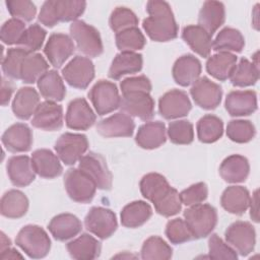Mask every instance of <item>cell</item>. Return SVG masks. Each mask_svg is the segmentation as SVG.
Listing matches in <instances>:
<instances>
[{"mask_svg": "<svg viewBox=\"0 0 260 260\" xmlns=\"http://www.w3.org/2000/svg\"><path fill=\"white\" fill-rule=\"evenodd\" d=\"M65 122L73 130H87L95 122V114L84 99H75L68 105Z\"/></svg>", "mask_w": 260, "mask_h": 260, "instance_id": "19", "label": "cell"}, {"mask_svg": "<svg viewBox=\"0 0 260 260\" xmlns=\"http://www.w3.org/2000/svg\"><path fill=\"white\" fill-rule=\"evenodd\" d=\"M191 108L188 94L180 89H172L166 92L158 102L159 114L168 120L187 116Z\"/></svg>", "mask_w": 260, "mask_h": 260, "instance_id": "16", "label": "cell"}, {"mask_svg": "<svg viewBox=\"0 0 260 260\" xmlns=\"http://www.w3.org/2000/svg\"><path fill=\"white\" fill-rule=\"evenodd\" d=\"M31 161L36 173L45 179H54L62 174L63 168L59 157L46 148L37 149L32 152Z\"/></svg>", "mask_w": 260, "mask_h": 260, "instance_id": "27", "label": "cell"}, {"mask_svg": "<svg viewBox=\"0 0 260 260\" xmlns=\"http://www.w3.org/2000/svg\"><path fill=\"white\" fill-rule=\"evenodd\" d=\"M64 186L68 196L78 203L90 202L98 188L94 181L80 169H69L66 172Z\"/></svg>", "mask_w": 260, "mask_h": 260, "instance_id": "6", "label": "cell"}, {"mask_svg": "<svg viewBox=\"0 0 260 260\" xmlns=\"http://www.w3.org/2000/svg\"><path fill=\"white\" fill-rule=\"evenodd\" d=\"M223 133L222 121L214 115H205L197 123L198 139L203 143L217 141Z\"/></svg>", "mask_w": 260, "mask_h": 260, "instance_id": "42", "label": "cell"}, {"mask_svg": "<svg viewBox=\"0 0 260 260\" xmlns=\"http://www.w3.org/2000/svg\"><path fill=\"white\" fill-rule=\"evenodd\" d=\"M13 85L9 80H6L5 77H2V84H1V105L6 106L13 92Z\"/></svg>", "mask_w": 260, "mask_h": 260, "instance_id": "56", "label": "cell"}, {"mask_svg": "<svg viewBox=\"0 0 260 260\" xmlns=\"http://www.w3.org/2000/svg\"><path fill=\"white\" fill-rule=\"evenodd\" d=\"M248 159L240 154H232L224 158L219 167L220 177L228 183H242L249 176Z\"/></svg>", "mask_w": 260, "mask_h": 260, "instance_id": "30", "label": "cell"}, {"mask_svg": "<svg viewBox=\"0 0 260 260\" xmlns=\"http://www.w3.org/2000/svg\"><path fill=\"white\" fill-rule=\"evenodd\" d=\"M225 19L224 5L218 1H206L203 3L199 16L198 23L211 37L221 26Z\"/></svg>", "mask_w": 260, "mask_h": 260, "instance_id": "28", "label": "cell"}, {"mask_svg": "<svg viewBox=\"0 0 260 260\" xmlns=\"http://www.w3.org/2000/svg\"><path fill=\"white\" fill-rule=\"evenodd\" d=\"M10 247V240L6 238L4 233H1V251Z\"/></svg>", "mask_w": 260, "mask_h": 260, "instance_id": "59", "label": "cell"}, {"mask_svg": "<svg viewBox=\"0 0 260 260\" xmlns=\"http://www.w3.org/2000/svg\"><path fill=\"white\" fill-rule=\"evenodd\" d=\"M250 193L242 186L228 187L220 198L221 206L230 213L241 215L249 208Z\"/></svg>", "mask_w": 260, "mask_h": 260, "instance_id": "32", "label": "cell"}, {"mask_svg": "<svg viewBox=\"0 0 260 260\" xmlns=\"http://www.w3.org/2000/svg\"><path fill=\"white\" fill-rule=\"evenodd\" d=\"M38 88L47 101L60 102L65 98L66 88L61 76L56 70L47 71L38 81Z\"/></svg>", "mask_w": 260, "mask_h": 260, "instance_id": "37", "label": "cell"}, {"mask_svg": "<svg viewBox=\"0 0 260 260\" xmlns=\"http://www.w3.org/2000/svg\"><path fill=\"white\" fill-rule=\"evenodd\" d=\"M209 257L212 259H237L236 251L224 243L216 234L210 236L208 240Z\"/></svg>", "mask_w": 260, "mask_h": 260, "instance_id": "53", "label": "cell"}, {"mask_svg": "<svg viewBox=\"0 0 260 260\" xmlns=\"http://www.w3.org/2000/svg\"><path fill=\"white\" fill-rule=\"evenodd\" d=\"M74 51L75 46L72 39L68 35L61 32L52 34L44 48L45 55L55 68H60Z\"/></svg>", "mask_w": 260, "mask_h": 260, "instance_id": "17", "label": "cell"}, {"mask_svg": "<svg viewBox=\"0 0 260 260\" xmlns=\"http://www.w3.org/2000/svg\"><path fill=\"white\" fill-rule=\"evenodd\" d=\"M49 69V64L39 53L27 54L20 69V79L24 83L38 81Z\"/></svg>", "mask_w": 260, "mask_h": 260, "instance_id": "39", "label": "cell"}, {"mask_svg": "<svg viewBox=\"0 0 260 260\" xmlns=\"http://www.w3.org/2000/svg\"><path fill=\"white\" fill-rule=\"evenodd\" d=\"M28 53L20 48L8 49L2 59V70L5 76L11 79H20V69L23 59Z\"/></svg>", "mask_w": 260, "mask_h": 260, "instance_id": "46", "label": "cell"}, {"mask_svg": "<svg viewBox=\"0 0 260 260\" xmlns=\"http://www.w3.org/2000/svg\"><path fill=\"white\" fill-rule=\"evenodd\" d=\"M88 98L100 115L109 114L120 107L121 96L114 82L101 79L89 90Z\"/></svg>", "mask_w": 260, "mask_h": 260, "instance_id": "8", "label": "cell"}, {"mask_svg": "<svg viewBox=\"0 0 260 260\" xmlns=\"http://www.w3.org/2000/svg\"><path fill=\"white\" fill-rule=\"evenodd\" d=\"M88 149V140L83 134L64 133L55 143V150L65 165H74Z\"/></svg>", "mask_w": 260, "mask_h": 260, "instance_id": "11", "label": "cell"}, {"mask_svg": "<svg viewBox=\"0 0 260 260\" xmlns=\"http://www.w3.org/2000/svg\"><path fill=\"white\" fill-rule=\"evenodd\" d=\"M25 29L26 28L23 21L16 18L8 19L4 22L0 30L2 43L6 45H17Z\"/></svg>", "mask_w": 260, "mask_h": 260, "instance_id": "52", "label": "cell"}, {"mask_svg": "<svg viewBox=\"0 0 260 260\" xmlns=\"http://www.w3.org/2000/svg\"><path fill=\"white\" fill-rule=\"evenodd\" d=\"M245 39L240 30L233 27L222 28L212 43V50L216 52H242Z\"/></svg>", "mask_w": 260, "mask_h": 260, "instance_id": "40", "label": "cell"}, {"mask_svg": "<svg viewBox=\"0 0 260 260\" xmlns=\"http://www.w3.org/2000/svg\"><path fill=\"white\" fill-rule=\"evenodd\" d=\"M7 175L16 187H25L36 178L31 159L27 155H14L7 161Z\"/></svg>", "mask_w": 260, "mask_h": 260, "instance_id": "23", "label": "cell"}, {"mask_svg": "<svg viewBox=\"0 0 260 260\" xmlns=\"http://www.w3.org/2000/svg\"><path fill=\"white\" fill-rule=\"evenodd\" d=\"M167 133L170 140L175 144H190L194 139L193 125L188 120L171 122Z\"/></svg>", "mask_w": 260, "mask_h": 260, "instance_id": "49", "label": "cell"}, {"mask_svg": "<svg viewBox=\"0 0 260 260\" xmlns=\"http://www.w3.org/2000/svg\"><path fill=\"white\" fill-rule=\"evenodd\" d=\"M152 209L145 201H133L121 211V223L126 228H138L144 224L151 216Z\"/></svg>", "mask_w": 260, "mask_h": 260, "instance_id": "38", "label": "cell"}, {"mask_svg": "<svg viewBox=\"0 0 260 260\" xmlns=\"http://www.w3.org/2000/svg\"><path fill=\"white\" fill-rule=\"evenodd\" d=\"M172 255L173 249L156 236L148 238L141 248V258L144 260H168Z\"/></svg>", "mask_w": 260, "mask_h": 260, "instance_id": "43", "label": "cell"}, {"mask_svg": "<svg viewBox=\"0 0 260 260\" xmlns=\"http://www.w3.org/2000/svg\"><path fill=\"white\" fill-rule=\"evenodd\" d=\"M70 35L80 52L88 57H98L103 51V42L99 30L82 20H75L70 25Z\"/></svg>", "mask_w": 260, "mask_h": 260, "instance_id": "7", "label": "cell"}, {"mask_svg": "<svg viewBox=\"0 0 260 260\" xmlns=\"http://www.w3.org/2000/svg\"><path fill=\"white\" fill-rule=\"evenodd\" d=\"M110 27L116 34L128 28L137 27L138 18L136 14L127 7H117L110 16Z\"/></svg>", "mask_w": 260, "mask_h": 260, "instance_id": "48", "label": "cell"}, {"mask_svg": "<svg viewBox=\"0 0 260 260\" xmlns=\"http://www.w3.org/2000/svg\"><path fill=\"white\" fill-rule=\"evenodd\" d=\"M16 245L32 259L44 258L51 248V240L44 229L35 224L23 226L15 239Z\"/></svg>", "mask_w": 260, "mask_h": 260, "instance_id": "4", "label": "cell"}, {"mask_svg": "<svg viewBox=\"0 0 260 260\" xmlns=\"http://www.w3.org/2000/svg\"><path fill=\"white\" fill-rule=\"evenodd\" d=\"M201 63L193 55L187 54L176 60L173 66V77L181 86L193 84L200 76Z\"/></svg>", "mask_w": 260, "mask_h": 260, "instance_id": "24", "label": "cell"}, {"mask_svg": "<svg viewBox=\"0 0 260 260\" xmlns=\"http://www.w3.org/2000/svg\"><path fill=\"white\" fill-rule=\"evenodd\" d=\"M28 209V199L19 190H9L1 198V214L8 218L22 217Z\"/></svg>", "mask_w": 260, "mask_h": 260, "instance_id": "36", "label": "cell"}, {"mask_svg": "<svg viewBox=\"0 0 260 260\" xmlns=\"http://www.w3.org/2000/svg\"><path fill=\"white\" fill-rule=\"evenodd\" d=\"M122 93H129V92H149L151 90V82L150 80L144 76H135V77H128L121 81L120 83Z\"/></svg>", "mask_w": 260, "mask_h": 260, "instance_id": "55", "label": "cell"}, {"mask_svg": "<svg viewBox=\"0 0 260 260\" xmlns=\"http://www.w3.org/2000/svg\"><path fill=\"white\" fill-rule=\"evenodd\" d=\"M67 251L73 259L91 260L101 254V243L88 234H82L67 244Z\"/></svg>", "mask_w": 260, "mask_h": 260, "instance_id": "34", "label": "cell"}, {"mask_svg": "<svg viewBox=\"0 0 260 260\" xmlns=\"http://www.w3.org/2000/svg\"><path fill=\"white\" fill-rule=\"evenodd\" d=\"M84 225L88 232L105 240L110 238L117 230L118 222L115 213L105 207H92L84 218Z\"/></svg>", "mask_w": 260, "mask_h": 260, "instance_id": "12", "label": "cell"}, {"mask_svg": "<svg viewBox=\"0 0 260 260\" xmlns=\"http://www.w3.org/2000/svg\"><path fill=\"white\" fill-rule=\"evenodd\" d=\"M166 236L173 244H183L193 239L192 233L186 221L182 218H174L167 223Z\"/></svg>", "mask_w": 260, "mask_h": 260, "instance_id": "50", "label": "cell"}, {"mask_svg": "<svg viewBox=\"0 0 260 260\" xmlns=\"http://www.w3.org/2000/svg\"><path fill=\"white\" fill-rule=\"evenodd\" d=\"M2 143L11 152L28 151L32 145V132L23 123L11 125L2 135Z\"/></svg>", "mask_w": 260, "mask_h": 260, "instance_id": "21", "label": "cell"}, {"mask_svg": "<svg viewBox=\"0 0 260 260\" xmlns=\"http://www.w3.org/2000/svg\"><path fill=\"white\" fill-rule=\"evenodd\" d=\"M121 111L129 116L137 117L147 121L154 116V101L149 92H129L124 93L121 98Z\"/></svg>", "mask_w": 260, "mask_h": 260, "instance_id": "14", "label": "cell"}, {"mask_svg": "<svg viewBox=\"0 0 260 260\" xmlns=\"http://www.w3.org/2000/svg\"><path fill=\"white\" fill-rule=\"evenodd\" d=\"M0 258L2 260H7V259H16V258H22V255H20L18 253V251H16L15 249L13 248H7L3 251H1V255H0Z\"/></svg>", "mask_w": 260, "mask_h": 260, "instance_id": "58", "label": "cell"}, {"mask_svg": "<svg viewBox=\"0 0 260 260\" xmlns=\"http://www.w3.org/2000/svg\"><path fill=\"white\" fill-rule=\"evenodd\" d=\"M31 125L44 131H56L63 126V109L52 101H45L37 108Z\"/></svg>", "mask_w": 260, "mask_h": 260, "instance_id": "18", "label": "cell"}, {"mask_svg": "<svg viewBox=\"0 0 260 260\" xmlns=\"http://www.w3.org/2000/svg\"><path fill=\"white\" fill-rule=\"evenodd\" d=\"M47 31L38 23L29 25L23 32L20 41L18 42V48L24 50L26 53L31 54L40 50L46 39Z\"/></svg>", "mask_w": 260, "mask_h": 260, "instance_id": "45", "label": "cell"}, {"mask_svg": "<svg viewBox=\"0 0 260 260\" xmlns=\"http://www.w3.org/2000/svg\"><path fill=\"white\" fill-rule=\"evenodd\" d=\"M259 78V66L250 62L246 58H242L236 65L230 79L234 86L245 87L255 84Z\"/></svg>", "mask_w": 260, "mask_h": 260, "instance_id": "41", "label": "cell"}, {"mask_svg": "<svg viewBox=\"0 0 260 260\" xmlns=\"http://www.w3.org/2000/svg\"><path fill=\"white\" fill-rule=\"evenodd\" d=\"M86 2L78 0L45 1L39 13V21L52 27L60 21H75L85 10Z\"/></svg>", "mask_w": 260, "mask_h": 260, "instance_id": "3", "label": "cell"}, {"mask_svg": "<svg viewBox=\"0 0 260 260\" xmlns=\"http://www.w3.org/2000/svg\"><path fill=\"white\" fill-rule=\"evenodd\" d=\"M40 105V95L38 91L30 86H24L18 89L13 102L12 111L14 115L21 119H29Z\"/></svg>", "mask_w": 260, "mask_h": 260, "instance_id": "31", "label": "cell"}, {"mask_svg": "<svg viewBox=\"0 0 260 260\" xmlns=\"http://www.w3.org/2000/svg\"><path fill=\"white\" fill-rule=\"evenodd\" d=\"M236 65V55L229 52H218L207 59L206 70L215 79L223 81L231 77Z\"/></svg>", "mask_w": 260, "mask_h": 260, "instance_id": "35", "label": "cell"}, {"mask_svg": "<svg viewBox=\"0 0 260 260\" xmlns=\"http://www.w3.org/2000/svg\"><path fill=\"white\" fill-rule=\"evenodd\" d=\"M86 173L101 190H110L112 187V174L105 158L95 152H88L79 159V168Z\"/></svg>", "mask_w": 260, "mask_h": 260, "instance_id": "13", "label": "cell"}, {"mask_svg": "<svg viewBox=\"0 0 260 260\" xmlns=\"http://www.w3.org/2000/svg\"><path fill=\"white\" fill-rule=\"evenodd\" d=\"M48 229L56 240L67 241L81 232L82 224L77 216L71 213H61L51 219Z\"/></svg>", "mask_w": 260, "mask_h": 260, "instance_id": "25", "label": "cell"}, {"mask_svg": "<svg viewBox=\"0 0 260 260\" xmlns=\"http://www.w3.org/2000/svg\"><path fill=\"white\" fill-rule=\"evenodd\" d=\"M255 134V127L248 120H232L226 126L228 137L237 143L249 142L254 138Z\"/></svg>", "mask_w": 260, "mask_h": 260, "instance_id": "47", "label": "cell"}, {"mask_svg": "<svg viewBox=\"0 0 260 260\" xmlns=\"http://www.w3.org/2000/svg\"><path fill=\"white\" fill-rule=\"evenodd\" d=\"M6 6L13 18L21 21H31L37 13L36 5L28 0H9Z\"/></svg>", "mask_w": 260, "mask_h": 260, "instance_id": "51", "label": "cell"}, {"mask_svg": "<svg viewBox=\"0 0 260 260\" xmlns=\"http://www.w3.org/2000/svg\"><path fill=\"white\" fill-rule=\"evenodd\" d=\"M182 38L199 56L206 58L212 50L211 36L199 25H187L183 28Z\"/></svg>", "mask_w": 260, "mask_h": 260, "instance_id": "33", "label": "cell"}, {"mask_svg": "<svg viewBox=\"0 0 260 260\" xmlns=\"http://www.w3.org/2000/svg\"><path fill=\"white\" fill-rule=\"evenodd\" d=\"M190 93L197 106L204 110H213L221 102L222 89L217 83L203 76L193 83Z\"/></svg>", "mask_w": 260, "mask_h": 260, "instance_id": "15", "label": "cell"}, {"mask_svg": "<svg viewBox=\"0 0 260 260\" xmlns=\"http://www.w3.org/2000/svg\"><path fill=\"white\" fill-rule=\"evenodd\" d=\"M224 106L231 116L251 115L257 110V94L253 90H233L226 95Z\"/></svg>", "mask_w": 260, "mask_h": 260, "instance_id": "22", "label": "cell"}, {"mask_svg": "<svg viewBox=\"0 0 260 260\" xmlns=\"http://www.w3.org/2000/svg\"><path fill=\"white\" fill-rule=\"evenodd\" d=\"M207 195L208 189L206 184L199 182L183 190L180 193V199L182 204H185L186 206H192L202 203L207 198Z\"/></svg>", "mask_w": 260, "mask_h": 260, "instance_id": "54", "label": "cell"}, {"mask_svg": "<svg viewBox=\"0 0 260 260\" xmlns=\"http://www.w3.org/2000/svg\"><path fill=\"white\" fill-rule=\"evenodd\" d=\"M146 17L142 26L147 36L155 42H169L177 38L178 25L172 8L166 1L151 0L146 4Z\"/></svg>", "mask_w": 260, "mask_h": 260, "instance_id": "2", "label": "cell"}, {"mask_svg": "<svg viewBox=\"0 0 260 260\" xmlns=\"http://www.w3.org/2000/svg\"><path fill=\"white\" fill-rule=\"evenodd\" d=\"M224 236L226 243L242 256H247L254 250L256 233L254 226L248 221L238 220L232 223Z\"/></svg>", "mask_w": 260, "mask_h": 260, "instance_id": "10", "label": "cell"}, {"mask_svg": "<svg viewBox=\"0 0 260 260\" xmlns=\"http://www.w3.org/2000/svg\"><path fill=\"white\" fill-rule=\"evenodd\" d=\"M250 216L251 218L255 221H259V216H258V190H255L252 197L250 198Z\"/></svg>", "mask_w": 260, "mask_h": 260, "instance_id": "57", "label": "cell"}, {"mask_svg": "<svg viewBox=\"0 0 260 260\" xmlns=\"http://www.w3.org/2000/svg\"><path fill=\"white\" fill-rule=\"evenodd\" d=\"M62 75L70 86L84 89L94 78V65L89 58L75 56L62 69Z\"/></svg>", "mask_w": 260, "mask_h": 260, "instance_id": "9", "label": "cell"}, {"mask_svg": "<svg viewBox=\"0 0 260 260\" xmlns=\"http://www.w3.org/2000/svg\"><path fill=\"white\" fill-rule=\"evenodd\" d=\"M145 38L137 27L128 28L116 34V45L121 52H135L143 49Z\"/></svg>", "mask_w": 260, "mask_h": 260, "instance_id": "44", "label": "cell"}, {"mask_svg": "<svg viewBox=\"0 0 260 260\" xmlns=\"http://www.w3.org/2000/svg\"><path fill=\"white\" fill-rule=\"evenodd\" d=\"M139 186L143 197L153 203L158 214L169 217L181 210L180 194L175 188L171 187L162 175L149 173L141 179Z\"/></svg>", "mask_w": 260, "mask_h": 260, "instance_id": "1", "label": "cell"}, {"mask_svg": "<svg viewBox=\"0 0 260 260\" xmlns=\"http://www.w3.org/2000/svg\"><path fill=\"white\" fill-rule=\"evenodd\" d=\"M184 218L193 239L205 238L217 223V211L210 204H196L184 211Z\"/></svg>", "mask_w": 260, "mask_h": 260, "instance_id": "5", "label": "cell"}, {"mask_svg": "<svg viewBox=\"0 0 260 260\" xmlns=\"http://www.w3.org/2000/svg\"><path fill=\"white\" fill-rule=\"evenodd\" d=\"M167 140L166 126L160 121L147 122L141 125L137 131L135 141L144 149H154L162 145Z\"/></svg>", "mask_w": 260, "mask_h": 260, "instance_id": "26", "label": "cell"}, {"mask_svg": "<svg viewBox=\"0 0 260 260\" xmlns=\"http://www.w3.org/2000/svg\"><path fill=\"white\" fill-rule=\"evenodd\" d=\"M142 64V55L135 52H121L112 61L108 75L110 78L117 80L126 74L139 72Z\"/></svg>", "mask_w": 260, "mask_h": 260, "instance_id": "29", "label": "cell"}, {"mask_svg": "<svg viewBox=\"0 0 260 260\" xmlns=\"http://www.w3.org/2000/svg\"><path fill=\"white\" fill-rule=\"evenodd\" d=\"M135 124L131 116L119 112L102 121L96 125V131L104 137H129L134 132Z\"/></svg>", "mask_w": 260, "mask_h": 260, "instance_id": "20", "label": "cell"}]
</instances>
